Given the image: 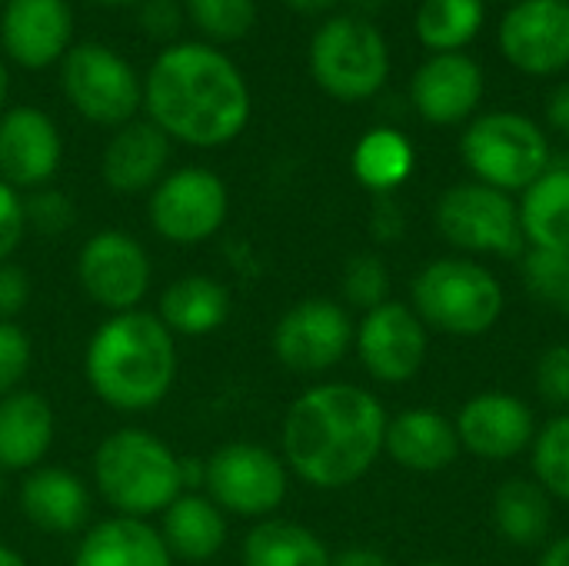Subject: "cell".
<instances>
[{
  "label": "cell",
  "mask_w": 569,
  "mask_h": 566,
  "mask_svg": "<svg viewBox=\"0 0 569 566\" xmlns=\"http://www.w3.org/2000/svg\"><path fill=\"white\" fill-rule=\"evenodd\" d=\"M387 410L357 384L307 387L287 410L280 457L313 490H343L370 474L383 454Z\"/></svg>",
  "instance_id": "6da1fadb"
},
{
  "label": "cell",
  "mask_w": 569,
  "mask_h": 566,
  "mask_svg": "<svg viewBox=\"0 0 569 566\" xmlns=\"http://www.w3.org/2000/svg\"><path fill=\"white\" fill-rule=\"evenodd\" d=\"M143 107L150 123L190 147H223L250 120V87L237 63L207 43L167 47L147 80Z\"/></svg>",
  "instance_id": "7a4b0ae2"
},
{
  "label": "cell",
  "mask_w": 569,
  "mask_h": 566,
  "mask_svg": "<svg viewBox=\"0 0 569 566\" xmlns=\"http://www.w3.org/2000/svg\"><path fill=\"white\" fill-rule=\"evenodd\" d=\"M177 337L150 310L110 314L83 350V377L97 400L120 414H147L177 380Z\"/></svg>",
  "instance_id": "3957f363"
},
{
  "label": "cell",
  "mask_w": 569,
  "mask_h": 566,
  "mask_svg": "<svg viewBox=\"0 0 569 566\" xmlns=\"http://www.w3.org/2000/svg\"><path fill=\"white\" fill-rule=\"evenodd\" d=\"M93 487L117 517L150 520L183 494V460L157 434L120 427L93 450Z\"/></svg>",
  "instance_id": "277c9868"
},
{
  "label": "cell",
  "mask_w": 569,
  "mask_h": 566,
  "mask_svg": "<svg viewBox=\"0 0 569 566\" xmlns=\"http://www.w3.org/2000/svg\"><path fill=\"white\" fill-rule=\"evenodd\" d=\"M413 314L447 337H480L503 314V284L470 257H437L410 284Z\"/></svg>",
  "instance_id": "5b68a950"
},
{
  "label": "cell",
  "mask_w": 569,
  "mask_h": 566,
  "mask_svg": "<svg viewBox=\"0 0 569 566\" xmlns=\"http://www.w3.org/2000/svg\"><path fill=\"white\" fill-rule=\"evenodd\" d=\"M460 157L480 183L503 193L527 190L550 170L547 133L513 110L477 117L460 137Z\"/></svg>",
  "instance_id": "8992f818"
},
{
  "label": "cell",
  "mask_w": 569,
  "mask_h": 566,
  "mask_svg": "<svg viewBox=\"0 0 569 566\" xmlns=\"http://www.w3.org/2000/svg\"><path fill=\"white\" fill-rule=\"evenodd\" d=\"M310 73L330 97L357 103L373 97L390 73V50L383 33L367 17H333L310 43Z\"/></svg>",
  "instance_id": "52a82bcc"
},
{
  "label": "cell",
  "mask_w": 569,
  "mask_h": 566,
  "mask_svg": "<svg viewBox=\"0 0 569 566\" xmlns=\"http://www.w3.org/2000/svg\"><path fill=\"white\" fill-rule=\"evenodd\" d=\"M203 487L223 514L267 520L287 500L290 470L277 450L250 440H233L217 447L203 460Z\"/></svg>",
  "instance_id": "ba28073f"
},
{
  "label": "cell",
  "mask_w": 569,
  "mask_h": 566,
  "mask_svg": "<svg viewBox=\"0 0 569 566\" xmlns=\"http://www.w3.org/2000/svg\"><path fill=\"white\" fill-rule=\"evenodd\" d=\"M440 237L463 254H487L513 260L523 254L527 240L520 230V207L510 193L493 190L480 180L457 183L437 200Z\"/></svg>",
  "instance_id": "9c48e42d"
},
{
  "label": "cell",
  "mask_w": 569,
  "mask_h": 566,
  "mask_svg": "<svg viewBox=\"0 0 569 566\" xmlns=\"http://www.w3.org/2000/svg\"><path fill=\"white\" fill-rule=\"evenodd\" d=\"M230 214L227 183L207 167H180L167 173L147 200L150 227L173 247H197L220 234Z\"/></svg>",
  "instance_id": "30bf717a"
},
{
  "label": "cell",
  "mask_w": 569,
  "mask_h": 566,
  "mask_svg": "<svg viewBox=\"0 0 569 566\" xmlns=\"http://www.w3.org/2000/svg\"><path fill=\"white\" fill-rule=\"evenodd\" d=\"M63 93L70 107L100 127H123L133 120L137 107L143 103V87L133 73V67L100 47V43H77L63 57Z\"/></svg>",
  "instance_id": "8fae6325"
},
{
  "label": "cell",
  "mask_w": 569,
  "mask_h": 566,
  "mask_svg": "<svg viewBox=\"0 0 569 566\" xmlns=\"http://www.w3.org/2000/svg\"><path fill=\"white\" fill-rule=\"evenodd\" d=\"M77 284L87 300L107 314L140 310L153 284V264L137 237L123 230H97L77 254Z\"/></svg>",
  "instance_id": "7c38bea8"
},
{
  "label": "cell",
  "mask_w": 569,
  "mask_h": 566,
  "mask_svg": "<svg viewBox=\"0 0 569 566\" xmlns=\"http://www.w3.org/2000/svg\"><path fill=\"white\" fill-rule=\"evenodd\" d=\"M357 324L347 307L323 297L293 304L273 327V357L293 374H327L353 347Z\"/></svg>",
  "instance_id": "4fadbf2b"
},
{
  "label": "cell",
  "mask_w": 569,
  "mask_h": 566,
  "mask_svg": "<svg viewBox=\"0 0 569 566\" xmlns=\"http://www.w3.org/2000/svg\"><path fill=\"white\" fill-rule=\"evenodd\" d=\"M363 370L387 387L410 384L427 360V327L410 304L387 300L363 314L353 334Z\"/></svg>",
  "instance_id": "5bb4252c"
},
{
  "label": "cell",
  "mask_w": 569,
  "mask_h": 566,
  "mask_svg": "<svg viewBox=\"0 0 569 566\" xmlns=\"http://www.w3.org/2000/svg\"><path fill=\"white\" fill-rule=\"evenodd\" d=\"M503 57L530 77L569 67V0H520L500 20Z\"/></svg>",
  "instance_id": "9a60e30c"
},
{
  "label": "cell",
  "mask_w": 569,
  "mask_h": 566,
  "mask_svg": "<svg viewBox=\"0 0 569 566\" xmlns=\"http://www.w3.org/2000/svg\"><path fill=\"white\" fill-rule=\"evenodd\" d=\"M453 427H457L460 447H467L473 457L487 464H507L520 457L537 437L533 410L517 394H507V390H483L470 397L460 407Z\"/></svg>",
  "instance_id": "2e32d148"
},
{
  "label": "cell",
  "mask_w": 569,
  "mask_h": 566,
  "mask_svg": "<svg viewBox=\"0 0 569 566\" xmlns=\"http://www.w3.org/2000/svg\"><path fill=\"white\" fill-rule=\"evenodd\" d=\"M63 140L37 107H13L0 117V180L13 190H40L60 170Z\"/></svg>",
  "instance_id": "e0dca14e"
},
{
  "label": "cell",
  "mask_w": 569,
  "mask_h": 566,
  "mask_svg": "<svg viewBox=\"0 0 569 566\" xmlns=\"http://www.w3.org/2000/svg\"><path fill=\"white\" fill-rule=\"evenodd\" d=\"M0 37L7 53L27 67L43 70L67 57L73 40V13L67 0H7Z\"/></svg>",
  "instance_id": "ac0fdd59"
},
{
  "label": "cell",
  "mask_w": 569,
  "mask_h": 566,
  "mask_svg": "<svg viewBox=\"0 0 569 566\" xmlns=\"http://www.w3.org/2000/svg\"><path fill=\"white\" fill-rule=\"evenodd\" d=\"M410 97L427 123H463L483 97V70L467 53H437L413 73Z\"/></svg>",
  "instance_id": "d6986e66"
},
{
  "label": "cell",
  "mask_w": 569,
  "mask_h": 566,
  "mask_svg": "<svg viewBox=\"0 0 569 566\" xmlns=\"http://www.w3.org/2000/svg\"><path fill=\"white\" fill-rule=\"evenodd\" d=\"M170 137L150 120H130L117 127L100 157V177L113 193H143L167 177Z\"/></svg>",
  "instance_id": "ffe728a7"
},
{
  "label": "cell",
  "mask_w": 569,
  "mask_h": 566,
  "mask_svg": "<svg viewBox=\"0 0 569 566\" xmlns=\"http://www.w3.org/2000/svg\"><path fill=\"white\" fill-rule=\"evenodd\" d=\"M20 514L43 534H77L87 527L93 500L87 484L67 467H47L23 474L17 490Z\"/></svg>",
  "instance_id": "44dd1931"
},
{
  "label": "cell",
  "mask_w": 569,
  "mask_h": 566,
  "mask_svg": "<svg viewBox=\"0 0 569 566\" xmlns=\"http://www.w3.org/2000/svg\"><path fill=\"white\" fill-rule=\"evenodd\" d=\"M57 437V414L40 390H13L0 397V470H37Z\"/></svg>",
  "instance_id": "7402d4cb"
},
{
  "label": "cell",
  "mask_w": 569,
  "mask_h": 566,
  "mask_svg": "<svg viewBox=\"0 0 569 566\" xmlns=\"http://www.w3.org/2000/svg\"><path fill=\"white\" fill-rule=\"evenodd\" d=\"M387 457L413 474H440L457 464L460 457V437L453 420H447L437 410H403L393 420H387L383 437Z\"/></svg>",
  "instance_id": "603a6c76"
},
{
  "label": "cell",
  "mask_w": 569,
  "mask_h": 566,
  "mask_svg": "<svg viewBox=\"0 0 569 566\" xmlns=\"http://www.w3.org/2000/svg\"><path fill=\"white\" fill-rule=\"evenodd\" d=\"M70 566H173V557L150 520L113 514L80 537Z\"/></svg>",
  "instance_id": "cb8c5ba5"
},
{
  "label": "cell",
  "mask_w": 569,
  "mask_h": 566,
  "mask_svg": "<svg viewBox=\"0 0 569 566\" xmlns=\"http://www.w3.org/2000/svg\"><path fill=\"white\" fill-rule=\"evenodd\" d=\"M160 517L157 530L173 560L207 564L227 544V514L207 494L183 490Z\"/></svg>",
  "instance_id": "d4e9b609"
},
{
  "label": "cell",
  "mask_w": 569,
  "mask_h": 566,
  "mask_svg": "<svg viewBox=\"0 0 569 566\" xmlns=\"http://www.w3.org/2000/svg\"><path fill=\"white\" fill-rule=\"evenodd\" d=\"M157 317L173 337H210L230 317V290L207 274L177 277L163 287Z\"/></svg>",
  "instance_id": "484cf974"
},
{
  "label": "cell",
  "mask_w": 569,
  "mask_h": 566,
  "mask_svg": "<svg viewBox=\"0 0 569 566\" xmlns=\"http://www.w3.org/2000/svg\"><path fill=\"white\" fill-rule=\"evenodd\" d=\"M520 230L530 250L569 260V167H550L523 190Z\"/></svg>",
  "instance_id": "4316f807"
},
{
  "label": "cell",
  "mask_w": 569,
  "mask_h": 566,
  "mask_svg": "<svg viewBox=\"0 0 569 566\" xmlns=\"http://www.w3.org/2000/svg\"><path fill=\"white\" fill-rule=\"evenodd\" d=\"M243 566H333V554L310 527L267 517L243 537Z\"/></svg>",
  "instance_id": "83f0119b"
},
{
  "label": "cell",
  "mask_w": 569,
  "mask_h": 566,
  "mask_svg": "<svg viewBox=\"0 0 569 566\" xmlns=\"http://www.w3.org/2000/svg\"><path fill=\"white\" fill-rule=\"evenodd\" d=\"M493 524L513 547H540L553 524V497L537 484L513 477L493 494Z\"/></svg>",
  "instance_id": "f1b7e54d"
},
{
  "label": "cell",
  "mask_w": 569,
  "mask_h": 566,
  "mask_svg": "<svg viewBox=\"0 0 569 566\" xmlns=\"http://www.w3.org/2000/svg\"><path fill=\"white\" fill-rule=\"evenodd\" d=\"M413 147L400 130L377 127L353 147V177L373 193H390L413 173Z\"/></svg>",
  "instance_id": "f546056e"
},
{
  "label": "cell",
  "mask_w": 569,
  "mask_h": 566,
  "mask_svg": "<svg viewBox=\"0 0 569 566\" xmlns=\"http://www.w3.org/2000/svg\"><path fill=\"white\" fill-rule=\"evenodd\" d=\"M483 27V0H423L417 37L433 53H460Z\"/></svg>",
  "instance_id": "4dcf8cb0"
},
{
  "label": "cell",
  "mask_w": 569,
  "mask_h": 566,
  "mask_svg": "<svg viewBox=\"0 0 569 566\" xmlns=\"http://www.w3.org/2000/svg\"><path fill=\"white\" fill-rule=\"evenodd\" d=\"M530 450L537 484L550 497L569 504V414H557L543 427H537Z\"/></svg>",
  "instance_id": "1f68e13d"
},
{
  "label": "cell",
  "mask_w": 569,
  "mask_h": 566,
  "mask_svg": "<svg viewBox=\"0 0 569 566\" xmlns=\"http://www.w3.org/2000/svg\"><path fill=\"white\" fill-rule=\"evenodd\" d=\"M340 290H343V300L350 307L367 314V310L390 300V270L377 254H357L343 267Z\"/></svg>",
  "instance_id": "d6a6232c"
},
{
  "label": "cell",
  "mask_w": 569,
  "mask_h": 566,
  "mask_svg": "<svg viewBox=\"0 0 569 566\" xmlns=\"http://www.w3.org/2000/svg\"><path fill=\"white\" fill-rule=\"evenodd\" d=\"M523 280L527 290L569 317V260L543 250H523Z\"/></svg>",
  "instance_id": "836d02e7"
},
{
  "label": "cell",
  "mask_w": 569,
  "mask_h": 566,
  "mask_svg": "<svg viewBox=\"0 0 569 566\" xmlns=\"http://www.w3.org/2000/svg\"><path fill=\"white\" fill-rule=\"evenodd\" d=\"M187 10L213 40H240L257 20V0H187Z\"/></svg>",
  "instance_id": "e575fe53"
},
{
  "label": "cell",
  "mask_w": 569,
  "mask_h": 566,
  "mask_svg": "<svg viewBox=\"0 0 569 566\" xmlns=\"http://www.w3.org/2000/svg\"><path fill=\"white\" fill-rule=\"evenodd\" d=\"M33 364V340L17 320H0V397L20 390Z\"/></svg>",
  "instance_id": "d590c367"
},
{
  "label": "cell",
  "mask_w": 569,
  "mask_h": 566,
  "mask_svg": "<svg viewBox=\"0 0 569 566\" xmlns=\"http://www.w3.org/2000/svg\"><path fill=\"white\" fill-rule=\"evenodd\" d=\"M23 210H27V227H33L43 237H60L77 220V210H73L70 197L60 193V190H50V187L33 190L23 200Z\"/></svg>",
  "instance_id": "8d00e7d4"
},
{
  "label": "cell",
  "mask_w": 569,
  "mask_h": 566,
  "mask_svg": "<svg viewBox=\"0 0 569 566\" xmlns=\"http://www.w3.org/2000/svg\"><path fill=\"white\" fill-rule=\"evenodd\" d=\"M537 394L543 404L567 410L569 407V344H553L537 360Z\"/></svg>",
  "instance_id": "74e56055"
},
{
  "label": "cell",
  "mask_w": 569,
  "mask_h": 566,
  "mask_svg": "<svg viewBox=\"0 0 569 566\" xmlns=\"http://www.w3.org/2000/svg\"><path fill=\"white\" fill-rule=\"evenodd\" d=\"M27 234V210L20 190H13L7 180H0V264H7Z\"/></svg>",
  "instance_id": "f35d334b"
},
{
  "label": "cell",
  "mask_w": 569,
  "mask_h": 566,
  "mask_svg": "<svg viewBox=\"0 0 569 566\" xmlns=\"http://www.w3.org/2000/svg\"><path fill=\"white\" fill-rule=\"evenodd\" d=\"M30 304V277L20 264H0V320H17Z\"/></svg>",
  "instance_id": "ab89813d"
},
{
  "label": "cell",
  "mask_w": 569,
  "mask_h": 566,
  "mask_svg": "<svg viewBox=\"0 0 569 566\" xmlns=\"http://www.w3.org/2000/svg\"><path fill=\"white\" fill-rule=\"evenodd\" d=\"M180 7L173 0H143V10H140V23L150 37H160V40H170L177 30H180Z\"/></svg>",
  "instance_id": "60d3db41"
},
{
  "label": "cell",
  "mask_w": 569,
  "mask_h": 566,
  "mask_svg": "<svg viewBox=\"0 0 569 566\" xmlns=\"http://www.w3.org/2000/svg\"><path fill=\"white\" fill-rule=\"evenodd\" d=\"M333 566H390V560L373 547H347L333 557Z\"/></svg>",
  "instance_id": "b9f144b4"
},
{
  "label": "cell",
  "mask_w": 569,
  "mask_h": 566,
  "mask_svg": "<svg viewBox=\"0 0 569 566\" xmlns=\"http://www.w3.org/2000/svg\"><path fill=\"white\" fill-rule=\"evenodd\" d=\"M547 117H550V123H553L560 133H567L569 137V83H563L560 90H553V97H550V103H547Z\"/></svg>",
  "instance_id": "7bdbcfd3"
},
{
  "label": "cell",
  "mask_w": 569,
  "mask_h": 566,
  "mask_svg": "<svg viewBox=\"0 0 569 566\" xmlns=\"http://www.w3.org/2000/svg\"><path fill=\"white\" fill-rule=\"evenodd\" d=\"M537 566H569V537H557L553 544H547Z\"/></svg>",
  "instance_id": "ee69618b"
},
{
  "label": "cell",
  "mask_w": 569,
  "mask_h": 566,
  "mask_svg": "<svg viewBox=\"0 0 569 566\" xmlns=\"http://www.w3.org/2000/svg\"><path fill=\"white\" fill-rule=\"evenodd\" d=\"M337 0H287V7L300 10V13H320V10H330Z\"/></svg>",
  "instance_id": "f6af8a7d"
},
{
  "label": "cell",
  "mask_w": 569,
  "mask_h": 566,
  "mask_svg": "<svg viewBox=\"0 0 569 566\" xmlns=\"http://www.w3.org/2000/svg\"><path fill=\"white\" fill-rule=\"evenodd\" d=\"M0 566H30L13 547H7V544H0Z\"/></svg>",
  "instance_id": "bcb514c9"
},
{
  "label": "cell",
  "mask_w": 569,
  "mask_h": 566,
  "mask_svg": "<svg viewBox=\"0 0 569 566\" xmlns=\"http://www.w3.org/2000/svg\"><path fill=\"white\" fill-rule=\"evenodd\" d=\"M383 3H387V0H353V7H357L360 13H377Z\"/></svg>",
  "instance_id": "7dc6e473"
},
{
  "label": "cell",
  "mask_w": 569,
  "mask_h": 566,
  "mask_svg": "<svg viewBox=\"0 0 569 566\" xmlns=\"http://www.w3.org/2000/svg\"><path fill=\"white\" fill-rule=\"evenodd\" d=\"M7 87H10V77H7V67L0 63V107H3V100H7Z\"/></svg>",
  "instance_id": "c3c4849f"
},
{
  "label": "cell",
  "mask_w": 569,
  "mask_h": 566,
  "mask_svg": "<svg viewBox=\"0 0 569 566\" xmlns=\"http://www.w3.org/2000/svg\"><path fill=\"white\" fill-rule=\"evenodd\" d=\"M413 566H457V564H447V560H423V564H413Z\"/></svg>",
  "instance_id": "681fc988"
},
{
  "label": "cell",
  "mask_w": 569,
  "mask_h": 566,
  "mask_svg": "<svg viewBox=\"0 0 569 566\" xmlns=\"http://www.w3.org/2000/svg\"><path fill=\"white\" fill-rule=\"evenodd\" d=\"M97 3H113V7H120V3H137V0H97Z\"/></svg>",
  "instance_id": "f907efd6"
},
{
  "label": "cell",
  "mask_w": 569,
  "mask_h": 566,
  "mask_svg": "<svg viewBox=\"0 0 569 566\" xmlns=\"http://www.w3.org/2000/svg\"><path fill=\"white\" fill-rule=\"evenodd\" d=\"M0 497H3V480H0Z\"/></svg>",
  "instance_id": "816d5d0a"
},
{
  "label": "cell",
  "mask_w": 569,
  "mask_h": 566,
  "mask_svg": "<svg viewBox=\"0 0 569 566\" xmlns=\"http://www.w3.org/2000/svg\"><path fill=\"white\" fill-rule=\"evenodd\" d=\"M510 3H520V0H510Z\"/></svg>",
  "instance_id": "f5cc1de1"
},
{
  "label": "cell",
  "mask_w": 569,
  "mask_h": 566,
  "mask_svg": "<svg viewBox=\"0 0 569 566\" xmlns=\"http://www.w3.org/2000/svg\"><path fill=\"white\" fill-rule=\"evenodd\" d=\"M0 3H3V0H0Z\"/></svg>",
  "instance_id": "db71d44e"
}]
</instances>
